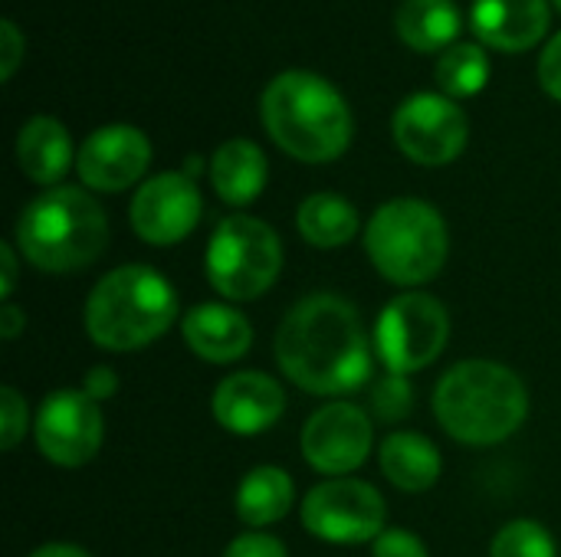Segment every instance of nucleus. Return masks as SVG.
Wrapping results in <instances>:
<instances>
[{
	"label": "nucleus",
	"mask_w": 561,
	"mask_h": 557,
	"mask_svg": "<svg viewBox=\"0 0 561 557\" xmlns=\"http://www.w3.org/2000/svg\"><path fill=\"white\" fill-rule=\"evenodd\" d=\"M371 345L358 309L335 292L299 299L279 322L276 364L306 394L342 397L371 381Z\"/></svg>",
	"instance_id": "f257e3e1"
},
{
	"label": "nucleus",
	"mask_w": 561,
	"mask_h": 557,
	"mask_svg": "<svg viewBox=\"0 0 561 557\" xmlns=\"http://www.w3.org/2000/svg\"><path fill=\"white\" fill-rule=\"evenodd\" d=\"M260 118L276 148L302 164L342 158L355 131L345 95L309 69L279 72L260 95Z\"/></svg>",
	"instance_id": "f03ea898"
},
{
	"label": "nucleus",
	"mask_w": 561,
	"mask_h": 557,
	"mask_svg": "<svg viewBox=\"0 0 561 557\" xmlns=\"http://www.w3.org/2000/svg\"><path fill=\"white\" fill-rule=\"evenodd\" d=\"M434 417L463 446H496L526 423L529 387L513 368L470 358L437 381Z\"/></svg>",
	"instance_id": "7ed1b4c3"
},
{
	"label": "nucleus",
	"mask_w": 561,
	"mask_h": 557,
	"mask_svg": "<svg viewBox=\"0 0 561 557\" xmlns=\"http://www.w3.org/2000/svg\"><path fill=\"white\" fill-rule=\"evenodd\" d=\"M20 256L39 272L66 276L89 269L108 246V217L82 187H49L16 217Z\"/></svg>",
	"instance_id": "20e7f679"
},
{
	"label": "nucleus",
	"mask_w": 561,
	"mask_h": 557,
	"mask_svg": "<svg viewBox=\"0 0 561 557\" xmlns=\"http://www.w3.org/2000/svg\"><path fill=\"white\" fill-rule=\"evenodd\" d=\"M85 332L105 351H138L158 341L178 318L174 286L145 263L105 272L85 299Z\"/></svg>",
	"instance_id": "39448f33"
},
{
	"label": "nucleus",
	"mask_w": 561,
	"mask_h": 557,
	"mask_svg": "<svg viewBox=\"0 0 561 557\" xmlns=\"http://www.w3.org/2000/svg\"><path fill=\"white\" fill-rule=\"evenodd\" d=\"M371 266L394 286L414 289L440 276L450 256V230L440 210L417 197L381 204L365 227Z\"/></svg>",
	"instance_id": "423d86ee"
},
{
	"label": "nucleus",
	"mask_w": 561,
	"mask_h": 557,
	"mask_svg": "<svg viewBox=\"0 0 561 557\" xmlns=\"http://www.w3.org/2000/svg\"><path fill=\"white\" fill-rule=\"evenodd\" d=\"M207 282L230 302L266 295L283 272L279 233L247 213H230L217 223L204 253Z\"/></svg>",
	"instance_id": "0eeeda50"
},
{
	"label": "nucleus",
	"mask_w": 561,
	"mask_h": 557,
	"mask_svg": "<svg viewBox=\"0 0 561 557\" xmlns=\"http://www.w3.org/2000/svg\"><path fill=\"white\" fill-rule=\"evenodd\" d=\"M375 351L391 374L431 368L450 341V315L427 292L394 295L375 322Z\"/></svg>",
	"instance_id": "6e6552de"
},
{
	"label": "nucleus",
	"mask_w": 561,
	"mask_h": 557,
	"mask_svg": "<svg viewBox=\"0 0 561 557\" xmlns=\"http://www.w3.org/2000/svg\"><path fill=\"white\" fill-rule=\"evenodd\" d=\"M385 496L365 479H325L302 499V525L312 538L329 545L375 542L388 525Z\"/></svg>",
	"instance_id": "1a4fd4ad"
},
{
	"label": "nucleus",
	"mask_w": 561,
	"mask_h": 557,
	"mask_svg": "<svg viewBox=\"0 0 561 557\" xmlns=\"http://www.w3.org/2000/svg\"><path fill=\"white\" fill-rule=\"evenodd\" d=\"M391 135L401 154L414 164L444 167L463 154L470 121L467 112L444 92H414L394 108Z\"/></svg>",
	"instance_id": "9d476101"
},
{
	"label": "nucleus",
	"mask_w": 561,
	"mask_h": 557,
	"mask_svg": "<svg viewBox=\"0 0 561 557\" xmlns=\"http://www.w3.org/2000/svg\"><path fill=\"white\" fill-rule=\"evenodd\" d=\"M33 437L53 466L76 469L85 466L105 440V420L99 404L85 391H53L43 397L36 420H33Z\"/></svg>",
	"instance_id": "9b49d317"
},
{
	"label": "nucleus",
	"mask_w": 561,
	"mask_h": 557,
	"mask_svg": "<svg viewBox=\"0 0 561 557\" xmlns=\"http://www.w3.org/2000/svg\"><path fill=\"white\" fill-rule=\"evenodd\" d=\"M302 456L306 463L329 476L342 479L365 466L375 446L371 417L352 401H329L322 404L302 427Z\"/></svg>",
	"instance_id": "f8f14e48"
},
{
	"label": "nucleus",
	"mask_w": 561,
	"mask_h": 557,
	"mask_svg": "<svg viewBox=\"0 0 561 557\" xmlns=\"http://www.w3.org/2000/svg\"><path fill=\"white\" fill-rule=\"evenodd\" d=\"M204 213V197L191 174L184 171H161L148 177L128 207L131 230L148 246H174L194 233Z\"/></svg>",
	"instance_id": "ddd939ff"
},
{
	"label": "nucleus",
	"mask_w": 561,
	"mask_h": 557,
	"mask_svg": "<svg viewBox=\"0 0 561 557\" xmlns=\"http://www.w3.org/2000/svg\"><path fill=\"white\" fill-rule=\"evenodd\" d=\"M151 164V141L135 125L95 128L76 154L79 181L99 194H122L145 177Z\"/></svg>",
	"instance_id": "4468645a"
},
{
	"label": "nucleus",
	"mask_w": 561,
	"mask_h": 557,
	"mask_svg": "<svg viewBox=\"0 0 561 557\" xmlns=\"http://www.w3.org/2000/svg\"><path fill=\"white\" fill-rule=\"evenodd\" d=\"M214 420L233 437H256L279 423L286 414V391L263 371H237L224 378L210 397Z\"/></svg>",
	"instance_id": "2eb2a0df"
},
{
	"label": "nucleus",
	"mask_w": 561,
	"mask_h": 557,
	"mask_svg": "<svg viewBox=\"0 0 561 557\" xmlns=\"http://www.w3.org/2000/svg\"><path fill=\"white\" fill-rule=\"evenodd\" d=\"M549 0H473L470 23L480 43L500 53H526L549 33Z\"/></svg>",
	"instance_id": "dca6fc26"
},
{
	"label": "nucleus",
	"mask_w": 561,
	"mask_h": 557,
	"mask_svg": "<svg viewBox=\"0 0 561 557\" xmlns=\"http://www.w3.org/2000/svg\"><path fill=\"white\" fill-rule=\"evenodd\" d=\"M181 332L184 345L207 364H233L253 345L250 318L224 302H204L187 309L181 318Z\"/></svg>",
	"instance_id": "f3484780"
},
{
	"label": "nucleus",
	"mask_w": 561,
	"mask_h": 557,
	"mask_svg": "<svg viewBox=\"0 0 561 557\" xmlns=\"http://www.w3.org/2000/svg\"><path fill=\"white\" fill-rule=\"evenodd\" d=\"M16 164L39 187H59L76 164V148L66 125L53 115H33L16 135Z\"/></svg>",
	"instance_id": "a211bd4d"
},
{
	"label": "nucleus",
	"mask_w": 561,
	"mask_h": 557,
	"mask_svg": "<svg viewBox=\"0 0 561 557\" xmlns=\"http://www.w3.org/2000/svg\"><path fill=\"white\" fill-rule=\"evenodd\" d=\"M378 463H381L385 479L394 489L411 492V496L434 489L444 473V456H440L437 443L414 430L388 433L378 450Z\"/></svg>",
	"instance_id": "6ab92c4d"
},
{
	"label": "nucleus",
	"mask_w": 561,
	"mask_h": 557,
	"mask_svg": "<svg viewBox=\"0 0 561 557\" xmlns=\"http://www.w3.org/2000/svg\"><path fill=\"white\" fill-rule=\"evenodd\" d=\"M270 177V161L263 148L250 138H230L224 141L210 158V184L217 197L230 207L253 204Z\"/></svg>",
	"instance_id": "aec40b11"
},
{
	"label": "nucleus",
	"mask_w": 561,
	"mask_h": 557,
	"mask_svg": "<svg viewBox=\"0 0 561 557\" xmlns=\"http://www.w3.org/2000/svg\"><path fill=\"white\" fill-rule=\"evenodd\" d=\"M293 502H296V486H293L289 473L279 466H253L240 479L237 496H233L237 519L256 532L283 522L289 515Z\"/></svg>",
	"instance_id": "412c9836"
},
{
	"label": "nucleus",
	"mask_w": 561,
	"mask_h": 557,
	"mask_svg": "<svg viewBox=\"0 0 561 557\" xmlns=\"http://www.w3.org/2000/svg\"><path fill=\"white\" fill-rule=\"evenodd\" d=\"M394 30L408 49L437 53L457 43L463 20L454 0H404L394 13Z\"/></svg>",
	"instance_id": "4be33fe9"
},
{
	"label": "nucleus",
	"mask_w": 561,
	"mask_h": 557,
	"mask_svg": "<svg viewBox=\"0 0 561 557\" xmlns=\"http://www.w3.org/2000/svg\"><path fill=\"white\" fill-rule=\"evenodd\" d=\"M299 236L316 250H339L352 243L362 230V217L352 200L332 190L309 194L296 210Z\"/></svg>",
	"instance_id": "5701e85b"
},
{
	"label": "nucleus",
	"mask_w": 561,
	"mask_h": 557,
	"mask_svg": "<svg viewBox=\"0 0 561 557\" xmlns=\"http://www.w3.org/2000/svg\"><path fill=\"white\" fill-rule=\"evenodd\" d=\"M437 85L447 98H473L490 79V59L480 43H454L437 59Z\"/></svg>",
	"instance_id": "b1692460"
},
{
	"label": "nucleus",
	"mask_w": 561,
	"mask_h": 557,
	"mask_svg": "<svg viewBox=\"0 0 561 557\" xmlns=\"http://www.w3.org/2000/svg\"><path fill=\"white\" fill-rule=\"evenodd\" d=\"M490 557H559V545L542 522L516 519L493 535Z\"/></svg>",
	"instance_id": "393cba45"
},
{
	"label": "nucleus",
	"mask_w": 561,
	"mask_h": 557,
	"mask_svg": "<svg viewBox=\"0 0 561 557\" xmlns=\"http://www.w3.org/2000/svg\"><path fill=\"white\" fill-rule=\"evenodd\" d=\"M414 407V391H411V381L408 374H385L375 381L371 387V414L381 420V423H401Z\"/></svg>",
	"instance_id": "a878e982"
},
{
	"label": "nucleus",
	"mask_w": 561,
	"mask_h": 557,
	"mask_svg": "<svg viewBox=\"0 0 561 557\" xmlns=\"http://www.w3.org/2000/svg\"><path fill=\"white\" fill-rule=\"evenodd\" d=\"M30 427V407L16 387H0V446L10 453L26 437Z\"/></svg>",
	"instance_id": "bb28decb"
},
{
	"label": "nucleus",
	"mask_w": 561,
	"mask_h": 557,
	"mask_svg": "<svg viewBox=\"0 0 561 557\" xmlns=\"http://www.w3.org/2000/svg\"><path fill=\"white\" fill-rule=\"evenodd\" d=\"M375 557H431L427 545L408 529H385L375 538Z\"/></svg>",
	"instance_id": "cd10ccee"
},
{
	"label": "nucleus",
	"mask_w": 561,
	"mask_h": 557,
	"mask_svg": "<svg viewBox=\"0 0 561 557\" xmlns=\"http://www.w3.org/2000/svg\"><path fill=\"white\" fill-rule=\"evenodd\" d=\"M224 557H289V555H286V545H283L279 538H273V535H266V532H243V535H237V538L227 545Z\"/></svg>",
	"instance_id": "c85d7f7f"
},
{
	"label": "nucleus",
	"mask_w": 561,
	"mask_h": 557,
	"mask_svg": "<svg viewBox=\"0 0 561 557\" xmlns=\"http://www.w3.org/2000/svg\"><path fill=\"white\" fill-rule=\"evenodd\" d=\"M23 49H26V43H23V33L16 30V23L0 20V79L3 82L13 79V72L23 59Z\"/></svg>",
	"instance_id": "c756f323"
},
{
	"label": "nucleus",
	"mask_w": 561,
	"mask_h": 557,
	"mask_svg": "<svg viewBox=\"0 0 561 557\" xmlns=\"http://www.w3.org/2000/svg\"><path fill=\"white\" fill-rule=\"evenodd\" d=\"M539 82H542L546 95L561 102V33H556L546 43V49L539 56Z\"/></svg>",
	"instance_id": "7c9ffc66"
},
{
	"label": "nucleus",
	"mask_w": 561,
	"mask_h": 557,
	"mask_svg": "<svg viewBox=\"0 0 561 557\" xmlns=\"http://www.w3.org/2000/svg\"><path fill=\"white\" fill-rule=\"evenodd\" d=\"M82 391H85L95 404L112 401V397L118 394V374H115L112 368H105V364H95V368H89V371H85V378H82Z\"/></svg>",
	"instance_id": "2f4dec72"
},
{
	"label": "nucleus",
	"mask_w": 561,
	"mask_h": 557,
	"mask_svg": "<svg viewBox=\"0 0 561 557\" xmlns=\"http://www.w3.org/2000/svg\"><path fill=\"white\" fill-rule=\"evenodd\" d=\"M0 272H3L0 295L10 299L13 289H16V272H20V256H16V250H13V243H0Z\"/></svg>",
	"instance_id": "473e14b6"
},
{
	"label": "nucleus",
	"mask_w": 561,
	"mask_h": 557,
	"mask_svg": "<svg viewBox=\"0 0 561 557\" xmlns=\"http://www.w3.org/2000/svg\"><path fill=\"white\" fill-rule=\"evenodd\" d=\"M26 328V312L13 302H3L0 305V338L3 341H16Z\"/></svg>",
	"instance_id": "72a5a7b5"
},
{
	"label": "nucleus",
	"mask_w": 561,
	"mask_h": 557,
	"mask_svg": "<svg viewBox=\"0 0 561 557\" xmlns=\"http://www.w3.org/2000/svg\"><path fill=\"white\" fill-rule=\"evenodd\" d=\"M30 557H92L79 545H66V542H53V545H39Z\"/></svg>",
	"instance_id": "f704fd0d"
},
{
	"label": "nucleus",
	"mask_w": 561,
	"mask_h": 557,
	"mask_svg": "<svg viewBox=\"0 0 561 557\" xmlns=\"http://www.w3.org/2000/svg\"><path fill=\"white\" fill-rule=\"evenodd\" d=\"M552 3H556V7H559V10H561V0H552Z\"/></svg>",
	"instance_id": "c9c22d12"
}]
</instances>
